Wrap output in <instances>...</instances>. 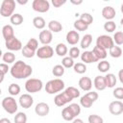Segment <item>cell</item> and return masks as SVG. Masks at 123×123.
<instances>
[{"label": "cell", "instance_id": "obj_7", "mask_svg": "<svg viewBox=\"0 0 123 123\" xmlns=\"http://www.w3.org/2000/svg\"><path fill=\"white\" fill-rule=\"evenodd\" d=\"M32 8L35 12L44 13L49 11L50 3L47 0H34L32 3Z\"/></svg>", "mask_w": 123, "mask_h": 123}, {"label": "cell", "instance_id": "obj_56", "mask_svg": "<svg viewBox=\"0 0 123 123\" xmlns=\"http://www.w3.org/2000/svg\"><path fill=\"white\" fill-rule=\"evenodd\" d=\"M73 122H74V123H77V122L83 123V120H82V119H79V118H74V119H73Z\"/></svg>", "mask_w": 123, "mask_h": 123}, {"label": "cell", "instance_id": "obj_8", "mask_svg": "<svg viewBox=\"0 0 123 123\" xmlns=\"http://www.w3.org/2000/svg\"><path fill=\"white\" fill-rule=\"evenodd\" d=\"M96 45H99V46L108 50V49H110L111 47H112L114 45V41H113V38L111 37L110 36L101 35L96 39Z\"/></svg>", "mask_w": 123, "mask_h": 123}, {"label": "cell", "instance_id": "obj_4", "mask_svg": "<svg viewBox=\"0 0 123 123\" xmlns=\"http://www.w3.org/2000/svg\"><path fill=\"white\" fill-rule=\"evenodd\" d=\"M15 10V1L14 0H3L0 7V13L3 17L12 16Z\"/></svg>", "mask_w": 123, "mask_h": 123}, {"label": "cell", "instance_id": "obj_15", "mask_svg": "<svg viewBox=\"0 0 123 123\" xmlns=\"http://www.w3.org/2000/svg\"><path fill=\"white\" fill-rule=\"evenodd\" d=\"M81 60L85 63H93V62H96L99 61L96 58V56L94 55L93 51H85L84 53H82L81 54Z\"/></svg>", "mask_w": 123, "mask_h": 123}, {"label": "cell", "instance_id": "obj_9", "mask_svg": "<svg viewBox=\"0 0 123 123\" xmlns=\"http://www.w3.org/2000/svg\"><path fill=\"white\" fill-rule=\"evenodd\" d=\"M39 59L45 60V59H50L53 57L54 55V49L48 45H43L41 47H38L37 50V54H36Z\"/></svg>", "mask_w": 123, "mask_h": 123}, {"label": "cell", "instance_id": "obj_20", "mask_svg": "<svg viewBox=\"0 0 123 123\" xmlns=\"http://www.w3.org/2000/svg\"><path fill=\"white\" fill-rule=\"evenodd\" d=\"M92 51H93L94 55L96 56V58L98 60H104V59H106V57L108 55L107 49H105V48H103V47H101L99 45L94 46L93 49H92Z\"/></svg>", "mask_w": 123, "mask_h": 123}, {"label": "cell", "instance_id": "obj_59", "mask_svg": "<svg viewBox=\"0 0 123 123\" xmlns=\"http://www.w3.org/2000/svg\"><path fill=\"white\" fill-rule=\"evenodd\" d=\"M104 1H110V0H104Z\"/></svg>", "mask_w": 123, "mask_h": 123}, {"label": "cell", "instance_id": "obj_24", "mask_svg": "<svg viewBox=\"0 0 123 123\" xmlns=\"http://www.w3.org/2000/svg\"><path fill=\"white\" fill-rule=\"evenodd\" d=\"M105 79H106V84H107V87H110V88H112L115 86L116 85V77L114 74L112 73H108L106 76H105Z\"/></svg>", "mask_w": 123, "mask_h": 123}, {"label": "cell", "instance_id": "obj_1", "mask_svg": "<svg viewBox=\"0 0 123 123\" xmlns=\"http://www.w3.org/2000/svg\"><path fill=\"white\" fill-rule=\"evenodd\" d=\"M10 73L15 79H26L32 75L33 68L23 61H17L11 67Z\"/></svg>", "mask_w": 123, "mask_h": 123}, {"label": "cell", "instance_id": "obj_3", "mask_svg": "<svg viewBox=\"0 0 123 123\" xmlns=\"http://www.w3.org/2000/svg\"><path fill=\"white\" fill-rule=\"evenodd\" d=\"M43 83L41 80L37 78H31L28 79L25 83V89L29 93H36L42 89Z\"/></svg>", "mask_w": 123, "mask_h": 123}, {"label": "cell", "instance_id": "obj_23", "mask_svg": "<svg viewBox=\"0 0 123 123\" xmlns=\"http://www.w3.org/2000/svg\"><path fill=\"white\" fill-rule=\"evenodd\" d=\"M62 116L65 121H73V119L76 117L68 106L63 108V110L62 111Z\"/></svg>", "mask_w": 123, "mask_h": 123}, {"label": "cell", "instance_id": "obj_30", "mask_svg": "<svg viewBox=\"0 0 123 123\" xmlns=\"http://www.w3.org/2000/svg\"><path fill=\"white\" fill-rule=\"evenodd\" d=\"M23 16L20 14V13H13L11 17H10V21L12 25L14 26H18L20 24L23 23Z\"/></svg>", "mask_w": 123, "mask_h": 123}, {"label": "cell", "instance_id": "obj_14", "mask_svg": "<svg viewBox=\"0 0 123 123\" xmlns=\"http://www.w3.org/2000/svg\"><path fill=\"white\" fill-rule=\"evenodd\" d=\"M53 38L52 32L50 30H42L38 35V39L43 45H48L51 43Z\"/></svg>", "mask_w": 123, "mask_h": 123}, {"label": "cell", "instance_id": "obj_44", "mask_svg": "<svg viewBox=\"0 0 123 123\" xmlns=\"http://www.w3.org/2000/svg\"><path fill=\"white\" fill-rule=\"evenodd\" d=\"M88 123H103L104 119L97 114H90L87 118Z\"/></svg>", "mask_w": 123, "mask_h": 123}, {"label": "cell", "instance_id": "obj_53", "mask_svg": "<svg viewBox=\"0 0 123 123\" xmlns=\"http://www.w3.org/2000/svg\"><path fill=\"white\" fill-rule=\"evenodd\" d=\"M118 78H119L120 83L123 84V69L119 70V72H118Z\"/></svg>", "mask_w": 123, "mask_h": 123}, {"label": "cell", "instance_id": "obj_18", "mask_svg": "<svg viewBox=\"0 0 123 123\" xmlns=\"http://www.w3.org/2000/svg\"><path fill=\"white\" fill-rule=\"evenodd\" d=\"M93 86L94 87L99 90L102 91L107 87V84H106V79L105 76H96L93 80Z\"/></svg>", "mask_w": 123, "mask_h": 123}, {"label": "cell", "instance_id": "obj_54", "mask_svg": "<svg viewBox=\"0 0 123 123\" xmlns=\"http://www.w3.org/2000/svg\"><path fill=\"white\" fill-rule=\"evenodd\" d=\"M29 0H16V2L19 4V5H26L28 3Z\"/></svg>", "mask_w": 123, "mask_h": 123}, {"label": "cell", "instance_id": "obj_43", "mask_svg": "<svg viewBox=\"0 0 123 123\" xmlns=\"http://www.w3.org/2000/svg\"><path fill=\"white\" fill-rule=\"evenodd\" d=\"M113 41L116 45H122L123 44V33L115 32L113 35Z\"/></svg>", "mask_w": 123, "mask_h": 123}, {"label": "cell", "instance_id": "obj_31", "mask_svg": "<svg viewBox=\"0 0 123 123\" xmlns=\"http://www.w3.org/2000/svg\"><path fill=\"white\" fill-rule=\"evenodd\" d=\"M109 53H110L111 57L117 59V58H120V57L122 56V49H121L119 46L113 45L112 47H111V48L109 49Z\"/></svg>", "mask_w": 123, "mask_h": 123}, {"label": "cell", "instance_id": "obj_16", "mask_svg": "<svg viewBox=\"0 0 123 123\" xmlns=\"http://www.w3.org/2000/svg\"><path fill=\"white\" fill-rule=\"evenodd\" d=\"M66 41L70 45H76L80 41V35L77 31H69L66 34Z\"/></svg>", "mask_w": 123, "mask_h": 123}, {"label": "cell", "instance_id": "obj_6", "mask_svg": "<svg viewBox=\"0 0 123 123\" xmlns=\"http://www.w3.org/2000/svg\"><path fill=\"white\" fill-rule=\"evenodd\" d=\"M73 100V98L70 96V94L64 89V91L58 93L54 98V103L58 107H62L68 103H70Z\"/></svg>", "mask_w": 123, "mask_h": 123}, {"label": "cell", "instance_id": "obj_40", "mask_svg": "<svg viewBox=\"0 0 123 123\" xmlns=\"http://www.w3.org/2000/svg\"><path fill=\"white\" fill-rule=\"evenodd\" d=\"M74 59H72L71 57H63V59L62 60V64L65 67V68H71L74 66Z\"/></svg>", "mask_w": 123, "mask_h": 123}, {"label": "cell", "instance_id": "obj_5", "mask_svg": "<svg viewBox=\"0 0 123 123\" xmlns=\"http://www.w3.org/2000/svg\"><path fill=\"white\" fill-rule=\"evenodd\" d=\"M1 104H2V107L5 110V111H7L10 114L15 113L17 111V110H18L17 103H16L15 99L12 95L11 96H8V97H5L2 100V103Z\"/></svg>", "mask_w": 123, "mask_h": 123}, {"label": "cell", "instance_id": "obj_57", "mask_svg": "<svg viewBox=\"0 0 123 123\" xmlns=\"http://www.w3.org/2000/svg\"><path fill=\"white\" fill-rule=\"evenodd\" d=\"M120 9H121V12L123 13V3H122V5H121V7H120Z\"/></svg>", "mask_w": 123, "mask_h": 123}, {"label": "cell", "instance_id": "obj_42", "mask_svg": "<svg viewBox=\"0 0 123 123\" xmlns=\"http://www.w3.org/2000/svg\"><path fill=\"white\" fill-rule=\"evenodd\" d=\"M65 90L70 94V96H71L73 99L80 97V91H79V89H77V88L74 87V86H68V87L65 88Z\"/></svg>", "mask_w": 123, "mask_h": 123}, {"label": "cell", "instance_id": "obj_13", "mask_svg": "<svg viewBox=\"0 0 123 123\" xmlns=\"http://www.w3.org/2000/svg\"><path fill=\"white\" fill-rule=\"evenodd\" d=\"M49 111H50L49 105L44 103V102L37 103L36 108H35V112L38 116H46V115H48Z\"/></svg>", "mask_w": 123, "mask_h": 123}, {"label": "cell", "instance_id": "obj_29", "mask_svg": "<svg viewBox=\"0 0 123 123\" xmlns=\"http://www.w3.org/2000/svg\"><path fill=\"white\" fill-rule=\"evenodd\" d=\"M21 52H22V55H23V57H25V58H28V59H30V58H33V57H34V56L37 54V51H36V50H34V49H32L31 47H29L28 45H25V46H23V48H22Z\"/></svg>", "mask_w": 123, "mask_h": 123}, {"label": "cell", "instance_id": "obj_34", "mask_svg": "<svg viewBox=\"0 0 123 123\" xmlns=\"http://www.w3.org/2000/svg\"><path fill=\"white\" fill-rule=\"evenodd\" d=\"M2 61L6 63H12L15 61V55L12 52H6L2 56Z\"/></svg>", "mask_w": 123, "mask_h": 123}, {"label": "cell", "instance_id": "obj_11", "mask_svg": "<svg viewBox=\"0 0 123 123\" xmlns=\"http://www.w3.org/2000/svg\"><path fill=\"white\" fill-rule=\"evenodd\" d=\"M109 111L112 115H120L123 113V103L119 100L111 102L109 105Z\"/></svg>", "mask_w": 123, "mask_h": 123}, {"label": "cell", "instance_id": "obj_35", "mask_svg": "<svg viewBox=\"0 0 123 123\" xmlns=\"http://www.w3.org/2000/svg\"><path fill=\"white\" fill-rule=\"evenodd\" d=\"M93 103H94V102H93L88 96H86V94L83 95V96L81 97V99H80V105H81L83 108H90Z\"/></svg>", "mask_w": 123, "mask_h": 123}, {"label": "cell", "instance_id": "obj_52", "mask_svg": "<svg viewBox=\"0 0 123 123\" xmlns=\"http://www.w3.org/2000/svg\"><path fill=\"white\" fill-rule=\"evenodd\" d=\"M69 1H70V3H71V4H73V5L79 6V5H81V4L83 3V1H84V0H69Z\"/></svg>", "mask_w": 123, "mask_h": 123}, {"label": "cell", "instance_id": "obj_12", "mask_svg": "<svg viewBox=\"0 0 123 123\" xmlns=\"http://www.w3.org/2000/svg\"><path fill=\"white\" fill-rule=\"evenodd\" d=\"M19 105L24 108V109H29L32 107V105L34 104V98L31 96V94L29 93H25V94H22L20 97H19Z\"/></svg>", "mask_w": 123, "mask_h": 123}, {"label": "cell", "instance_id": "obj_27", "mask_svg": "<svg viewBox=\"0 0 123 123\" xmlns=\"http://www.w3.org/2000/svg\"><path fill=\"white\" fill-rule=\"evenodd\" d=\"M91 42H92V36L90 34H86L81 39V47L83 49H86L90 46Z\"/></svg>", "mask_w": 123, "mask_h": 123}, {"label": "cell", "instance_id": "obj_41", "mask_svg": "<svg viewBox=\"0 0 123 123\" xmlns=\"http://www.w3.org/2000/svg\"><path fill=\"white\" fill-rule=\"evenodd\" d=\"M80 19H82L84 22H86L87 25H90L93 22V16L88 12H84L80 15Z\"/></svg>", "mask_w": 123, "mask_h": 123}, {"label": "cell", "instance_id": "obj_58", "mask_svg": "<svg viewBox=\"0 0 123 123\" xmlns=\"http://www.w3.org/2000/svg\"><path fill=\"white\" fill-rule=\"evenodd\" d=\"M120 24H121V26L123 27V18H122V19L120 20Z\"/></svg>", "mask_w": 123, "mask_h": 123}, {"label": "cell", "instance_id": "obj_2", "mask_svg": "<svg viewBox=\"0 0 123 123\" xmlns=\"http://www.w3.org/2000/svg\"><path fill=\"white\" fill-rule=\"evenodd\" d=\"M65 85L64 82L62 79H53L46 83L45 85V91L48 94H56L58 92H61L64 88Z\"/></svg>", "mask_w": 123, "mask_h": 123}, {"label": "cell", "instance_id": "obj_47", "mask_svg": "<svg viewBox=\"0 0 123 123\" xmlns=\"http://www.w3.org/2000/svg\"><path fill=\"white\" fill-rule=\"evenodd\" d=\"M68 107L71 109V111H73V113H74V115H75V116H78V115L81 113V107H80V105H79V104L72 103V104H70Z\"/></svg>", "mask_w": 123, "mask_h": 123}, {"label": "cell", "instance_id": "obj_26", "mask_svg": "<svg viewBox=\"0 0 123 123\" xmlns=\"http://www.w3.org/2000/svg\"><path fill=\"white\" fill-rule=\"evenodd\" d=\"M33 25L35 26V28H37L38 30H42L45 27L46 23H45V20H44L43 17H41V16H36L33 19Z\"/></svg>", "mask_w": 123, "mask_h": 123}, {"label": "cell", "instance_id": "obj_36", "mask_svg": "<svg viewBox=\"0 0 123 123\" xmlns=\"http://www.w3.org/2000/svg\"><path fill=\"white\" fill-rule=\"evenodd\" d=\"M73 69L78 74H84L86 71V65L85 62H77V63H74Z\"/></svg>", "mask_w": 123, "mask_h": 123}, {"label": "cell", "instance_id": "obj_37", "mask_svg": "<svg viewBox=\"0 0 123 123\" xmlns=\"http://www.w3.org/2000/svg\"><path fill=\"white\" fill-rule=\"evenodd\" d=\"M8 91L12 96H16L20 92V86L17 84H11L8 87Z\"/></svg>", "mask_w": 123, "mask_h": 123}, {"label": "cell", "instance_id": "obj_46", "mask_svg": "<svg viewBox=\"0 0 123 123\" xmlns=\"http://www.w3.org/2000/svg\"><path fill=\"white\" fill-rule=\"evenodd\" d=\"M80 49L76 46H73L69 49V57H71L72 59H77L80 57Z\"/></svg>", "mask_w": 123, "mask_h": 123}, {"label": "cell", "instance_id": "obj_49", "mask_svg": "<svg viewBox=\"0 0 123 123\" xmlns=\"http://www.w3.org/2000/svg\"><path fill=\"white\" fill-rule=\"evenodd\" d=\"M10 69H11V68L9 67L8 63L2 62V63L0 64V72H1V75H6Z\"/></svg>", "mask_w": 123, "mask_h": 123}, {"label": "cell", "instance_id": "obj_55", "mask_svg": "<svg viewBox=\"0 0 123 123\" xmlns=\"http://www.w3.org/2000/svg\"><path fill=\"white\" fill-rule=\"evenodd\" d=\"M4 122H6V123H11L10 119H8V118H2V119H0V123H4Z\"/></svg>", "mask_w": 123, "mask_h": 123}, {"label": "cell", "instance_id": "obj_19", "mask_svg": "<svg viewBox=\"0 0 123 123\" xmlns=\"http://www.w3.org/2000/svg\"><path fill=\"white\" fill-rule=\"evenodd\" d=\"M115 14H116V12H115L114 8H112L111 6H106L102 10V15L107 20H112L115 17Z\"/></svg>", "mask_w": 123, "mask_h": 123}, {"label": "cell", "instance_id": "obj_45", "mask_svg": "<svg viewBox=\"0 0 123 123\" xmlns=\"http://www.w3.org/2000/svg\"><path fill=\"white\" fill-rule=\"evenodd\" d=\"M112 95L118 99V100H122L123 99V87L121 86H118V87H115L112 91Z\"/></svg>", "mask_w": 123, "mask_h": 123}, {"label": "cell", "instance_id": "obj_28", "mask_svg": "<svg viewBox=\"0 0 123 123\" xmlns=\"http://www.w3.org/2000/svg\"><path fill=\"white\" fill-rule=\"evenodd\" d=\"M88 26L89 25H87L86 22H84L82 19H77L75 22H74V28L77 30V31H79V32H84V31H86L87 29H88Z\"/></svg>", "mask_w": 123, "mask_h": 123}, {"label": "cell", "instance_id": "obj_21", "mask_svg": "<svg viewBox=\"0 0 123 123\" xmlns=\"http://www.w3.org/2000/svg\"><path fill=\"white\" fill-rule=\"evenodd\" d=\"M2 35H3V37L5 38V40L14 37V31H13V28L12 25H5L3 26L2 28Z\"/></svg>", "mask_w": 123, "mask_h": 123}, {"label": "cell", "instance_id": "obj_10", "mask_svg": "<svg viewBox=\"0 0 123 123\" xmlns=\"http://www.w3.org/2000/svg\"><path fill=\"white\" fill-rule=\"evenodd\" d=\"M5 45H6V48L11 51H19V50H22L23 48L21 41L15 36L7 39L5 42Z\"/></svg>", "mask_w": 123, "mask_h": 123}, {"label": "cell", "instance_id": "obj_51", "mask_svg": "<svg viewBox=\"0 0 123 123\" xmlns=\"http://www.w3.org/2000/svg\"><path fill=\"white\" fill-rule=\"evenodd\" d=\"M86 96H88V97H89L93 102H95V101L98 99V93H97V92H95V91H90V90H89L87 93H86Z\"/></svg>", "mask_w": 123, "mask_h": 123}, {"label": "cell", "instance_id": "obj_39", "mask_svg": "<svg viewBox=\"0 0 123 123\" xmlns=\"http://www.w3.org/2000/svg\"><path fill=\"white\" fill-rule=\"evenodd\" d=\"M104 29H105V31H107V32H109V33H112V32H114L115 29H116V24H115V22L112 21V20H108V21L104 24Z\"/></svg>", "mask_w": 123, "mask_h": 123}, {"label": "cell", "instance_id": "obj_38", "mask_svg": "<svg viewBox=\"0 0 123 123\" xmlns=\"http://www.w3.org/2000/svg\"><path fill=\"white\" fill-rule=\"evenodd\" d=\"M14 122L15 123H26L27 122V115L25 112L19 111L14 115Z\"/></svg>", "mask_w": 123, "mask_h": 123}, {"label": "cell", "instance_id": "obj_25", "mask_svg": "<svg viewBox=\"0 0 123 123\" xmlns=\"http://www.w3.org/2000/svg\"><path fill=\"white\" fill-rule=\"evenodd\" d=\"M55 52L60 57H65V55L68 52V49L64 43H58L55 48Z\"/></svg>", "mask_w": 123, "mask_h": 123}, {"label": "cell", "instance_id": "obj_50", "mask_svg": "<svg viewBox=\"0 0 123 123\" xmlns=\"http://www.w3.org/2000/svg\"><path fill=\"white\" fill-rule=\"evenodd\" d=\"M66 1L67 0H51V3L55 8H60L62 6H63L66 3Z\"/></svg>", "mask_w": 123, "mask_h": 123}, {"label": "cell", "instance_id": "obj_32", "mask_svg": "<svg viewBox=\"0 0 123 123\" xmlns=\"http://www.w3.org/2000/svg\"><path fill=\"white\" fill-rule=\"evenodd\" d=\"M97 68H98V70H99L100 72H102V73H106V72H108V71L110 70V68H111V64H110V62H109L108 61L102 60L101 62H98V64H97Z\"/></svg>", "mask_w": 123, "mask_h": 123}, {"label": "cell", "instance_id": "obj_22", "mask_svg": "<svg viewBox=\"0 0 123 123\" xmlns=\"http://www.w3.org/2000/svg\"><path fill=\"white\" fill-rule=\"evenodd\" d=\"M48 29L52 33H60L62 30V25L61 22L57 20H51L48 23Z\"/></svg>", "mask_w": 123, "mask_h": 123}, {"label": "cell", "instance_id": "obj_48", "mask_svg": "<svg viewBox=\"0 0 123 123\" xmlns=\"http://www.w3.org/2000/svg\"><path fill=\"white\" fill-rule=\"evenodd\" d=\"M26 45H28L29 47H31L32 49H34V50H37V48H38V41L36 39V38H34V37H32V38H30L29 40H28V42L26 43Z\"/></svg>", "mask_w": 123, "mask_h": 123}, {"label": "cell", "instance_id": "obj_33", "mask_svg": "<svg viewBox=\"0 0 123 123\" xmlns=\"http://www.w3.org/2000/svg\"><path fill=\"white\" fill-rule=\"evenodd\" d=\"M64 68H65V67H64L62 64H57V65H55V66L53 67L52 73H53V75L56 76V77H62V76L64 74V71H65Z\"/></svg>", "mask_w": 123, "mask_h": 123}, {"label": "cell", "instance_id": "obj_17", "mask_svg": "<svg viewBox=\"0 0 123 123\" xmlns=\"http://www.w3.org/2000/svg\"><path fill=\"white\" fill-rule=\"evenodd\" d=\"M79 86L84 91H89L92 88V81L89 77H82L79 80Z\"/></svg>", "mask_w": 123, "mask_h": 123}]
</instances>
